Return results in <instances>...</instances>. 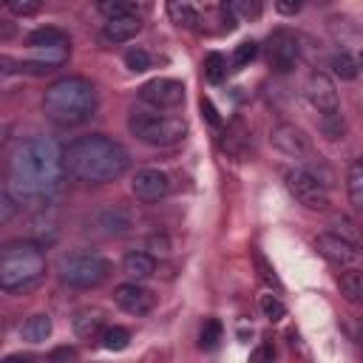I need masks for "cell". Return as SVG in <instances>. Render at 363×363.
Returning <instances> with one entry per match:
<instances>
[{
    "instance_id": "6da1fadb",
    "label": "cell",
    "mask_w": 363,
    "mask_h": 363,
    "mask_svg": "<svg viewBox=\"0 0 363 363\" xmlns=\"http://www.w3.org/2000/svg\"><path fill=\"white\" fill-rule=\"evenodd\" d=\"M62 176L65 150L48 136H28L9 156L6 187L20 199H48L62 187Z\"/></svg>"
},
{
    "instance_id": "5bb4252c",
    "label": "cell",
    "mask_w": 363,
    "mask_h": 363,
    "mask_svg": "<svg viewBox=\"0 0 363 363\" xmlns=\"http://www.w3.org/2000/svg\"><path fill=\"white\" fill-rule=\"evenodd\" d=\"M315 250H318L329 264H335V267H352V264L360 258V247H354V244H349V241H343V238H337V235H332V233L315 235Z\"/></svg>"
},
{
    "instance_id": "ab89813d",
    "label": "cell",
    "mask_w": 363,
    "mask_h": 363,
    "mask_svg": "<svg viewBox=\"0 0 363 363\" xmlns=\"http://www.w3.org/2000/svg\"><path fill=\"white\" fill-rule=\"evenodd\" d=\"M275 9H278L281 14H298V11H301V0H278Z\"/></svg>"
},
{
    "instance_id": "484cf974",
    "label": "cell",
    "mask_w": 363,
    "mask_h": 363,
    "mask_svg": "<svg viewBox=\"0 0 363 363\" xmlns=\"http://www.w3.org/2000/svg\"><path fill=\"white\" fill-rule=\"evenodd\" d=\"M167 14H170V20H173L176 26H182V28H196V23H199L196 6H190V3H184V0L167 3Z\"/></svg>"
},
{
    "instance_id": "7c38bea8",
    "label": "cell",
    "mask_w": 363,
    "mask_h": 363,
    "mask_svg": "<svg viewBox=\"0 0 363 363\" xmlns=\"http://www.w3.org/2000/svg\"><path fill=\"white\" fill-rule=\"evenodd\" d=\"M130 193L139 201H162L170 193V176L159 167H139L130 176Z\"/></svg>"
},
{
    "instance_id": "ee69618b",
    "label": "cell",
    "mask_w": 363,
    "mask_h": 363,
    "mask_svg": "<svg viewBox=\"0 0 363 363\" xmlns=\"http://www.w3.org/2000/svg\"><path fill=\"white\" fill-rule=\"evenodd\" d=\"M360 332H363V320H360Z\"/></svg>"
},
{
    "instance_id": "5b68a950",
    "label": "cell",
    "mask_w": 363,
    "mask_h": 363,
    "mask_svg": "<svg viewBox=\"0 0 363 363\" xmlns=\"http://www.w3.org/2000/svg\"><path fill=\"white\" fill-rule=\"evenodd\" d=\"M128 130L150 147H170L187 136V122L182 116H170L159 111H130Z\"/></svg>"
},
{
    "instance_id": "d4e9b609",
    "label": "cell",
    "mask_w": 363,
    "mask_h": 363,
    "mask_svg": "<svg viewBox=\"0 0 363 363\" xmlns=\"http://www.w3.org/2000/svg\"><path fill=\"white\" fill-rule=\"evenodd\" d=\"M329 65H332V74H335L337 79H354V77H357V57H354L352 51H346V48L335 51Z\"/></svg>"
},
{
    "instance_id": "83f0119b",
    "label": "cell",
    "mask_w": 363,
    "mask_h": 363,
    "mask_svg": "<svg viewBox=\"0 0 363 363\" xmlns=\"http://www.w3.org/2000/svg\"><path fill=\"white\" fill-rule=\"evenodd\" d=\"M258 306H261V315L267 318V320H272V323H278V320H284L286 318V306H284V301L278 298V295H261L258 298Z\"/></svg>"
},
{
    "instance_id": "74e56055",
    "label": "cell",
    "mask_w": 363,
    "mask_h": 363,
    "mask_svg": "<svg viewBox=\"0 0 363 363\" xmlns=\"http://www.w3.org/2000/svg\"><path fill=\"white\" fill-rule=\"evenodd\" d=\"M272 360H275V352H272V346H269V343L255 346V349H252V354H250V363H272Z\"/></svg>"
},
{
    "instance_id": "7a4b0ae2",
    "label": "cell",
    "mask_w": 363,
    "mask_h": 363,
    "mask_svg": "<svg viewBox=\"0 0 363 363\" xmlns=\"http://www.w3.org/2000/svg\"><path fill=\"white\" fill-rule=\"evenodd\" d=\"M130 164L128 150L102 133L79 136L65 147V173L85 184H108L119 179Z\"/></svg>"
},
{
    "instance_id": "ffe728a7",
    "label": "cell",
    "mask_w": 363,
    "mask_h": 363,
    "mask_svg": "<svg viewBox=\"0 0 363 363\" xmlns=\"http://www.w3.org/2000/svg\"><path fill=\"white\" fill-rule=\"evenodd\" d=\"M346 193H349V201L354 204V210L363 218V156L354 159L349 173H346Z\"/></svg>"
},
{
    "instance_id": "1f68e13d",
    "label": "cell",
    "mask_w": 363,
    "mask_h": 363,
    "mask_svg": "<svg viewBox=\"0 0 363 363\" xmlns=\"http://www.w3.org/2000/svg\"><path fill=\"white\" fill-rule=\"evenodd\" d=\"M125 65H128L133 74L147 71V68H150V54H147L142 45H133V48L125 51Z\"/></svg>"
},
{
    "instance_id": "60d3db41",
    "label": "cell",
    "mask_w": 363,
    "mask_h": 363,
    "mask_svg": "<svg viewBox=\"0 0 363 363\" xmlns=\"http://www.w3.org/2000/svg\"><path fill=\"white\" fill-rule=\"evenodd\" d=\"M201 113L207 116V122H210V125H218V122H221V119H218V111H216V108H213V102H210V99H204V96H201Z\"/></svg>"
},
{
    "instance_id": "603a6c76",
    "label": "cell",
    "mask_w": 363,
    "mask_h": 363,
    "mask_svg": "<svg viewBox=\"0 0 363 363\" xmlns=\"http://www.w3.org/2000/svg\"><path fill=\"white\" fill-rule=\"evenodd\" d=\"M326 233H332V235H337V238H343V241H349V244H354V247H360V241H363L360 227H357L349 216H343V213L332 216V221H329V230H326Z\"/></svg>"
},
{
    "instance_id": "f546056e",
    "label": "cell",
    "mask_w": 363,
    "mask_h": 363,
    "mask_svg": "<svg viewBox=\"0 0 363 363\" xmlns=\"http://www.w3.org/2000/svg\"><path fill=\"white\" fill-rule=\"evenodd\" d=\"M224 74H227V60H224L218 51H210V54L204 57V77H207L210 82H221Z\"/></svg>"
},
{
    "instance_id": "4dcf8cb0",
    "label": "cell",
    "mask_w": 363,
    "mask_h": 363,
    "mask_svg": "<svg viewBox=\"0 0 363 363\" xmlns=\"http://www.w3.org/2000/svg\"><path fill=\"white\" fill-rule=\"evenodd\" d=\"M255 57H258V43H255V40H244V43H238L235 51H233V65H235V68H244V65H250Z\"/></svg>"
},
{
    "instance_id": "4316f807",
    "label": "cell",
    "mask_w": 363,
    "mask_h": 363,
    "mask_svg": "<svg viewBox=\"0 0 363 363\" xmlns=\"http://www.w3.org/2000/svg\"><path fill=\"white\" fill-rule=\"evenodd\" d=\"M99 340H102V346H105L108 352H122V349H128V343H130V332H128L125 326H108Z\"/></svg>"
},
{
    "instance_id": "f1b7e54d",
    "label": "cell",
    "mask_w": 363,
    "mask_h": 363,
    "mask_svg": "<svg viewBox=\"0 0 363 363\" xmlns=\"http://www.w3.org/2000/svg\"><path fill=\"white\" fill-rule=\"evenodd\" d=\"M221 335H224L221 320H218V318H207L204 326H201V332H199V346H201V349H216L218 340H221Z\"/></svg>"
},
{
    "instance_id": "e575fe53",
    "label": "cell",
    "mask_w": 363,
    "mask_h": 363,
    "mask_svg": "<svg viewBox=\"0 0 363 363\" xmlns=\"http://www.w3.org/2000/svg\"><path fill=\"white\" fill-rule=\"evenodd\" d=\"M14 213H17V196L9 187H3L0 190V221H9Z\"/></svg>"
},
{
    "instance_id": "7402d4cb",
    "label": "cell",
    "mask_w": 363,
    "mask_h": 363,
    "mask_svg": "<svg viewBox=\"0 0 363 363\" xmlns=\"http://www.w3.org/2000/svg\"><path fill=\"white\" fill-rule=\"evenodd\" d=\"M96 221L102 224V233H108V235H119V233H125V230L130 227V216H128L122 207H108V210H102V213L96 216Z\"/></svg>"
},
{
    "instance_id": "7bdbcfd3",
    "label": "cell",
    "mask_w": 363,
    "mask_h": 363,
    "mask_svg": "<svg viewBox=\"0 0 363 363\" xmlns=\"http://www.w3.org/2000/svg\"><path fill=\"white\" fill-rule=\"evenodd\" d=\"M357 77H363V48H360V54H357Z\"/></svg>"
},
{
    "instance_id": "277c9868",
    "label": "cell",
    "mask_w": 363,
    "mask_h": 363,
    "mask_svg": "<svg viewBox=\"0 0 363 363\" xmlns=\"http://www.w3.org/2000/svg\"><path fill=\"white\" fill-rule=\"evenodd\" d=\"M45 278V255L31 241H11L0 252V289L26 292Z\"/></svg>"
},
{
    "instance_id": "f35d334b",
    "label": "cell",
    "mask_w": 363,
    "mask_h": 363,
    "mask_svg": "<svg viewBox=\"0 0 363 363\" xmlns=\"http://www.w3.org/2000/svg\"><path fill=\"white\" fill-rule=\"evenodd\" d=\"M255 264H258V269H261V281H264V284H269V286H278V278H275L272 267L264 261V255H261V252H255Z\"/></svg>"
},
{
    "instance_id": "9a60e30c",
    "label": "cell",
    "mask_w": 363,
    "mask_h": 363,
    "mask_svg": "<svg viewBox=\"0 0 363 363\" xmlns=\"http://www.w3.org/2000/svg\"><path fill=\"white\" fill-rule=\"evenodd\" d=\"M71 329L79 340H99L102 332L108 329L105 326V312L99 306H79L71 315Z\"/></svg>"
},
{
    "instance_id": "8fae6325",
    "label": "cell",
    "mask_w": 363,
    "mask_h": 363,
    "mask_svg": "<svg viewBox=\"0 0 363 363\" xmlns=\"http://www.w3.org/2000/svg\"><path fill=\"white\" fill-rule=\"evenodd\" d=\"M269 142L289 159H298V162H309L312 159V142L309 136L303 133V128L292 125V122H278L272 130H269Z\"/></svg>"
},
{
    "instance_id": "d6986e66",
    "label": "cell",
    "mask_w": 363,
    "mask_h": 363,
    "mask_svg": "<svg viewBox=\"0 0 363 363\" xmlns=\"http://www.w3.org/2000/svg\"><path fill=\"white\" fill-rule=\"evenodd\" d=\"M337 286L349 303L363 306V269H343L337 275Z\"/></svg>"
},
{
    "instance_id": "2e32d148",
    "label": "cell",
    "mask_w": 363,
    "mask_h": 363,
    "mask_svg": "<svg viewBox=\"0 0 363 363\" xmlns=\"http://www.w3.org/2000/svg\"><path fill=\"white\" fill-rule=\"evenodd\" d=\"M68 34L57 26H43L28 34V45L34 51H68Z\"/></svg>"
},
{
    "instance_id": "d590c367",
    "label": "cell",
    "mask_w": 363,
    "mask_h": 363,
    "mask_svg": "<svg viewBox=\"0 0 363 363\" xmlns=\"http://www.w3.org/2000/svg\"><path fill=\"white\" fill-rule=\"evenodd\" d=\"M9 11L17 17H31L40 11V0H9Z\"/></svg>"
},
{
    "instance_id": "52a82bcc",
    "label": "cell",
    "mask_w": 363,
    "mask_h": 363,
    "mask_svg": "<svg viewBox=\"0 0 363 363\" xmlns=\"http://www.w3.org/2000/svg\"><path fill=\"white\" fill-rule=\"evenodd\" d=\"M284 182H286L289 196H292L301 207L315 210V213L329 210V204H332V199H329V187H326L315 173H309L306 167L298 164V167L286 170V173H284Z\"/></svg>"
},
{
    "instance_id": "8992f818",
    "label": "cell",
    "mask_w": 363,
    "mask_h": 363,
    "mask_svg": "<svg viewBox=\"0 0 363 363\" xmlns=\"http://www.w3.org/2000/svg\"><path fill=\"white\" fill-rule=\"evenodd\" d=\"M57 272H60V281L74 286V289H94V286L108 281L111 261L94 250H79V252L62 255Z\"/></svg>"
},
{
    "instance_id": "8d00e7d4",
    "label": "cell",
    "mask_w": 363,
    "mask_h": 363,
    "mask_svg": "<svg viewBox=\"0 0 363 363\" xmlns=\"http://www.w3.org/2000/svg\"><path fill=\"white\" fill-rule=\"evenodd\" d=\"M77 349L74 346H57L48 352V363H77Z\"/></svg>"
},
{
    "instance_id": "3957f363",
    "label": "cell",
    "mask_w": 363,
    "mask_h": 363,
    "mask_svg": "<svg viewBox=\"0 0 363 363\" xmlns=\"http://www.w3.org/2000/svg\"><path fill=\"white\" fill-rule=\"evenodd\" d=\"M96 88L85 77H60L43 94V111L57 128L85 125L96 113Z\"/></svg>"
},
{
    "instance_id": "ac0fdd59",
    "label": "cell",
    "mask_w": 363,
    "mask_h": 363,
    "mask_svg": "<svg viewBox=\"0 0 363 363\" xmlns=\"http://www.w3.org/2000/svg\"><path fill=\"white\" fill-rule=\"evenodd\" d=\"M142 31V20L139 17H122V20H108L102 26V37L108 43H128Z\"/></svg>"
},
{
    "instance_id": "44dd1931",
    "label": "cell",
    "mask_w": 363,
    "mask_h": 363,
    "mask_svg": "<svg viewBox=\"0 0 363 363\" xmlns=\"http://www.w3.org/2000/svg\"><path fill=\"white\" fill-rule=\"evenodd\" d=\"M51 329H54V323H51V318L48 315H43V312H37V315H31L26 323H23V337L28 340V343H43V340H48V335H51Z\"/></svg>"
},
{
    "instance_id": "b9f144b4",
    "label": "cell",
    "mask_w": 363,
    "mask_h": 363,
    "mask_svg": "<svg viewBox=\"0 0 363 363\" xmlns=\"http://www.w3.org/2000/svg\"><path fill=\"white\" fill-rule=\"evenodd\" d=\"M0 363H31V354H23V352H14V354H6Z\"/></svg>"
},
{
    "instance_id": "cb8c5ba5",
    "label": "cell",
    "mask_w": 363,
    "mask_h": 363,
    "mask_svg": "<svg viewBox=\"0 0 363 363\" xmlns=\"http://www.w3.org/2000/svg\"><path fill=\"white\" fill-rule=\"evenodd\" d=\"M96 11L105 20H122V17H139V6L130 0H102L96 3Z\"/></svg>"
},
{
    "instance_id": "e0dca14e",
    "label": "cell",
    "mask_w": 363,
    "mask_h": 363,
    "mask_svg": "<svg viewBox=\"0 0 363 363\" xmlns=\"http://www.w3.org/2000/svg\"><path fill=\"white\" fill-rule=\"evenodd\" d=\"M122 272H125L128 278H133V281L150 278V275L156 272V258H153L150 252H145V250H130V252H125V258H122Z\"/></svg>"
},
{
    "instance_id": "836d02e7",
    "label": "cell",
    "mask_w": 363,
    "mask_h": 363,
    "mask_svg": "<svg viewBox=\"0 0 363 363\" xmlns=\"http://www.w3.org/2000/svg\"><path fill=\"white\" fill-rule=\"evenodd\" d=\"M227 9L235 14V20H238V17H241V20H252V17L261 14V3H255V0H230Z\"/></svg>"
},
{
    "instance_id": "4fadbf2b",
    "label": "cell",
    "mask_w": 363,
    "mask_h": 363,
    "mask_svg": "<svg viewBox=\"0 0 363 363\" xmlns=\"http://www.w3.org/2000/svg\"><path fill=\"white\" fill-rule=\"evenodd\" d=\"M113 301H116V306H119L122 312L136 315V318L153 312V306H156V295H153V289L142 286L139 281L119 284V286L113 289Z\"/></svg>"
},
{
    "instance_id": "9c48e42d",
    "label": "cell",
    "mask_w": 363,
    "mask_h": 363,
    "mask_svg": "<svg viewBox=\"0 0 363 363\" xmlns=\"http://www.w3.org/2000/svg\"><path fill=\"white\" fill-rule=\"evenodd\" d=\"M303 96L306 102L320 113H337L340 111V96H337V88H335V79L326 74V71H312L303 82Z\"/></svg>"
},
{
    "instance_id": "ba28073f",
    "label": "cell",
    "mask_w": 363,
    "mask_h": 363,
    "mask_svg": "<svg viewBox=\"0 0 363 363\" xmlns=\"http://www.w3.org/2000/svg\"><path fill=\"white\" fill-rule=\"evenodd\" d=\"M267 60H269V68L275 74H289L295 71L298 60H301V43H298V34L289 31V28H275L269 37H267Z\"/></svg>"
},
{
    "instance_id": "d6a6232c",
    "label": "cell",
    "mask_w": 363,
    "mask_h": 363,
    "mask_svg": "<svg viewBox=\"0 0 363 363\" xmlns=\"http://www.w3.org/2000/svg\"><path fill=\"white\" fill-rule=\"evenodd\" d=\"M343 130H346V122H343L340 111H337V113H326V116H320V133H323V136H329V139H340Z\"/></svg>"
},
{
    "instance_id": "30bf717a",
    "label": "cell",
    "mask_w": 363,
    "mask_h": 363,
    "mask_svg": "<svg viewBox=\"0 0 363 363\" xmlns=\"http://www.w3.org/2000/svg\"><path fill=\"white\" fill-rule=\"evenodd\" d=\"M139 99L147 102L153 111H170L184 102V85L170 77H156L139 88Z\"/></svg>"
}]
</instances>
